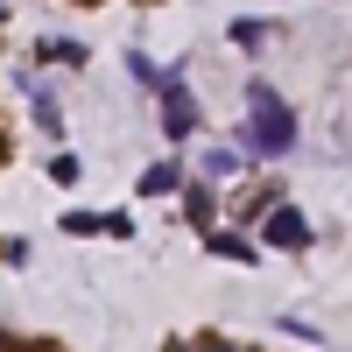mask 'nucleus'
<instances>
[{"label": "nucleus", "instance_id": "obj_1", "mask_svg": "<svg viewBox=\"0 0 352 352\" xmlns=\"http://www.w3.org/2000/svg\"><path fill=\"white\" fill-rule=\"evenodd\" d=\"M247 99H254V134H247L254 155H289V148H296V113H289L268 85H254Z\"/></svg>", "mask_w": 352, "mask_h": 352}, {"label": "nucleus", "instance_id": "obj_2", "mask_svg": "<svg viewBox=\"0 0 352 352\" xmlns=\"http://www.w3.org/2000/svg\"><path fill=\"white\" fill-rule=\"evenodd\" d=\"M261 232H268V247H289V254H296V247H310V226H303V212H296V204H275Z\"/></svg>", "mask_w": 352, "mask_h": 352}, {"label": "nucleus", "instance_id": "obj_3", "mask_svg": "<svg viewBox=\"0 0 352 352\" xmlns=\"http://www.w3.org/2000/svg\"><path fill=\"white\" fill-rule=\"evenodd\" d=\"M162 127H169L176 141L197 127V106H190V92H184V78H169V85H162Z\"/></svg>", "mask_w": 352, "mask_h": 352}, {"label": "nucleus", "instance_id": "obj_4", "mask_svg": "<svg viewBox=\"0 0 352 352\" xmlns=\"http://www.w3.org/2000/svg\"><path fill=\"white\" fill-rule=\"evenodd\" d=\"M64 232H78V240H99V232H113V240H127V219L120 212H106V219H92V212H78V219H64Z\"/></svg>", "mask_w": 352, "mask_h": 352}, {"label": "nucleus", "instance_id": "obj_5", "mask_svg": "<svg viewBox=\"0 0 352 352\" xmlns=\"http://www.w3.org/2000/svg\"><path fill=\"white\" fill-rule=\"evenodd\" d=\"M176 184H184V169H176V162H155L148 176H141V197H169Z\"/></svg>", "mask_w": 352, "mask_h": 352}, {"label": "nucleus", "instance_id": "obj_6", "mask_svg": "<svg viewBox=\"0 0 352 352\" xmlns=\"http://www.w3.org/2000/svg\"><path fill=\"white\" fill-rule=\"evenodd\" d=\"M204 247H212V254H226V261H254V247H247V240H226V232H212Z\"/></svg>", "mask_w": 352, "mask_h": 352}, {"label": "nucleus", "instance_id": "obj_7", "mask_svg": "<svg viewBox=\"0 0 352 352\" xmlns=\"http://www.w3.org/2000/svg\"><path fill=\"white\" fill-rule=\"evenodd\" d=\"M43 56H50V64H78L85 50H78V43H43Z\"/></svg>", "mask_w": 352, "mask_h": 352}, {"label": "nucleus", "instance_id": "obj_8", "mask_svg": "<svg viewBox=\"0 0 352 352\" xmlns=\"http://www.w3.org/2000/svg\"><path fill=\"white\" fill-rule=\"evenodd\" d=\"M78 8H92V0H78Z\"/></svg>", "mask_w": 352, "mask_h": 352}]
</instances>
